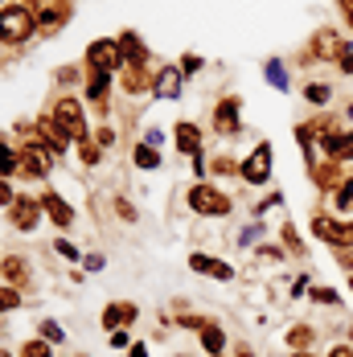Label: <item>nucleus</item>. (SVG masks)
I'll list each match as a JSON object with an SVG mask.
<instances>
[{
    "label": "nucleus",
    "instance_id": "f8f14e48",
    "mask_svg": "<svg viewBox=\"0 0 353 357\" xmlns=\"http://www.w3.org/2000/svg\"><path fill=\"white\" fill-rule=\"evenodd\" d=\"M8 214H13V226H17V230H37L41 206L29 202V197H21V202H13V206H8Z\"/></svg>",
    "mask_w": 353,
    "mask_h": 357
},
{
    "label": "nucleus",
    "instance_id": "3c124183",
    "mask_svg": "<svg viewBox=\"0 0 353 357\" xmlns=\"http://www.w3.org/2000/svg\"><path fill=\"white\" fill-rule=\"evenodd\" d=\"M350 119H353V107H350Z\"/></svg>",
    "mask_w": 353,
    "mask_h": 357
},
{
    "label": "nucleus",
    "instance_id": "a19ab883",
    "mask_svg": "<svg viewBox=\"0 0 353 357\" xmlns=\"http://www.w3.org/2000/svg\"><path fill=\"white\" fill-rule=\"evenodd\" d=\"M259 259H283L280 247H259Z\"/></svg>",
    "mask_w": 353,
    "mask_h": 357
},
{
    "label": "nucleus",
    "instance_id": "6ab92c4d",
    "mask_svg": "<svg viewBox=\"0 0 353 357\" xmlns=\"http://www.w3.org/2000/svg\"><path fill=\"white\" fill-rule=\"evenodd\" d=\"M119 50H123V62H128V66H144V58H148L136 33H123V37H119Z\"/></svg>",
    "mask_w": 353,
    "mask_h": 357
},
{
    "label": "nucleus",
    "instance_id": "f3484780",
    "mask_svg": "<svg viewBox=\"0 0 353 357\" xmlns=\"http://www.w3.org/2000/svg\"><path fill=\"white\" fill-rule=\"evenodd\" d=\"M176 148L189 152V156H202V136L193 123H176Z\"/></svg>",
    "mask_w": 353,
    "mask_h": 357
},
{
    "label": "nucleus",
    "instance_id": "5701e85b",
    "mask_svg": "<svg viewBox=\"0 0 353 357\" xmlns=\"http://www.w3.org/2000/svg\"><path fill=\"white\" fill-rule=\"evenodd\" d=\"M107 86H111V74H103V70L91 74V99H95V103H103L107 99Z\"/></svg>",
    "mask_w": 353,
    "mask_h": 357
},
{
    "label": "nucleus",
    "instance_id": "0eeeda50",
    "mask_svg": "<svg viewBox=\"0 0 353 357\" xmlns=\"http://www.w3.org/2000/svg\"><path fill=\"white\" fill-rule=\"evenodd\" d=\"M313 50H317V62H341V54H345L350 45L341 41V33H333V29H320V33L313 37Z\"/></svg>",
    "mask_w": 353,
    "mask_h": 357
},
{
    "label": "nucleus",
    "instance_id": "49530a36",
    "mask_svg": "<svg viewBox=\"0 0 353 357\" xmlns=\"http://www.w3.org/2000/svg\"><path fill=\"white\" fill-rule=\"evenodd\" d=\"M292 357H317V354H308V349H296V354H292Z\"/></svg>",
    "mask_w": 353,
    "mask_h": 357
},
{
    "label": "nucleus",
    "instance_id": "20e7f679",
    "mask_svg": "<svg viewBox=\"0 0 353 357\" xmlns=\"http://www.w3.org/2000/svg\"><path fill=\"white\" fill-rule=\"evenodd\" d=\"M87 62H91V70H119L123 66V50H119V41H111V37H103V41H91L87 45Z\"/></svg>",
    "mask_w": 353,
    "mask_h": 357
},
{
    "label": "nucleus",
    "instance_id": "72a5a7b5",
    "mask_svg": "<svg viewBox=\"0 0 353 357\" xmlns=\"http://www.w3.org/2000/svg\"><path fill=\"white\" fill-rule=\"evenodd\" d=\"M41 341H54V345H58V341H62V328H58L54 321H45L41 324Z\"/></svg>",
    "mask_w": 353,
    "mask_h": 357
},
{
    "label": "nucleus",
    "instance_id": "e433bc0d",
    "mask_svg": "<svg viewBox=\"0 0 353 357\" xmlns=\"http://www.w3.org/2000/svg\"><path fill=\"white\" fill-rule=\"evenodd\" d=\"M337 263H341V271L353 275V250H337Z\"/></svg>",
    "mask_w": 353,
    "mask_h": 357
},
{
    "label": "nucleus",
    "instance_id": "473e14b6",
    "mask_svg": "<svg viewBox=\"0 0 353 357\" xmlns=\"http://www.w3.org/2000/svg\"><path fill=\"white\" fill-rule=\"evenodd\" d=\"M78 152H82V160H87V165H99V144L82 140V148H78Z\"/></svg>",
    "mask_w": 353,
    "mask_h": 357
},
{
    "label": "nucleus",
    "instance_id": "bb28decb",
    "mask_svg": "<svg viewBox=\"0 0 353 357\" xmlns=\"http://www.w3.org/2000/svg\"><path fill=\"white\" fill-rule=\"evenodd\" d=\"M17 169H21V156H17V152H8V148L0 144V173L8 177V173H17Z\"/></svg>",
    "mask_w": 353,
    "mask_h": 357
},
{
    "label": "nucleus",
    "instance_id": "7c9ffc66",
    "mask_svg": "<svg viewBox=\"0 0 353 357\" xmlns=\"http://www.w3.org/2000/svg\"><path fill=\"white\" fill-rule=\"evenodd\" d=\"M123 82H128V91H144V86H152V82L144 78V70H140V66H132V70H128V78H123Z\"/></svg>",
    "mask_w": 353,
    "mask_h": 357
},
{
    "label": "nucleus",
    "instance_id": "09e8293b",
    "mask_svg": "<svg viewBox=\"0 0 353 357\" xmlns=\"http://www.w3.org/2000/svg\"><path fill=\"white\" fill-rule=\"evenodd\" d=\"M345 17H350V29H353V8H350V13H345Z\"/></svg>",
    "mask_w": 353,
    "mask_h": 357
},
{
    "label": "nucleus",
    "instance_id": "a878e982",
    "mask_svg": "<svg viewBox=\"0 0 353 357\" xmlns=\"http://www.w3.org/2000/svg\"><path fill=\"white\" fill-rule=\"evenodd\" d=\"M136 165H140V169H156V165H160V156H156L152 144H140V148H136Z\"/></svg>",
    "mask_w": 353,
    "mask_h": 357
},
{
    "label": "nucleus",
    "instance_id": "603ef678",
    "mask_svg": "<svg viewBox=\"0 0 353 357\" xmlns=\"http://www.w3.org/2000/svg\"><path fill=\"white\" fill-rule=\"evenodd\" d=\"M350 337H353V328H350Z\"/></svg>",
    "mask_w": 353,
    "mask_h": 357
},
{
    "label": "nucleus",
    "instance_id": "4be33fe9",
    "mask_svg": "<svg viewBox=\"0 0 353 357\" xmlns=\"http://www.w3.org/2000/svg\"><path fill=\"white\" fill-rule=\"evenodd\" d=\"M263 78H267V82H271L276 91H287V70H283V66L276 62V58H271V62L263 66Z\"/></svg>",
    "mask_w": 353,
    "mask_h": 357
},
{
    "label": "nucleus",
    "instance_id": "79ce46f5",
    "mask_svg": "<svg viewBox=\"0 0 353 357\" xmlns=\"http://www.w3.org/2000/svg\"><path fill=\"white\" fill-rule=\"evenodd\" d=\"M337 66H341L345 74H353V50H345V54H341V62H337Z\"/></svg>",
    "mask_w": 353,
    "mask_h": 357
},
{
    "label": "nucleus",
    "instance_id": "dca6fc26",
    "mask_svg": "<svg viewBox=\"0 0 353 357\" xmlns=\"http://www.w3.org/2000/svg\"><path fill=\"white\" fill-rule=\"evenodd\" d=\"M136 321V308L132 304H107V312H103V324L115 333V328H123V324H132Z\"/></svg>",
    "mask_w": 353,
    "mask_h": 357
},
{
    "label": "nucleus",
    "instance_id": "ddd939ff",
    "mask_svg": "<svg viewBox=\"0 0 353 357\" xmlns=\"http://www.w3.org/2000/svg\"><path fill=\"white\" fill-rule=\"evenodd\" d=\"M152 95L160 99H176L181 95V66H165V70L152 78Z\"/></svg>",
    "mask_w": 353,
    "mask_h": 357
},
{
    "label": "nucleus",
    "instance_id": "c756f323",
    "mask_svg": "<svg viewBox=\"0 0 353 357\" xmlns=\"http://www.w3.org/2000/svg\"><path fill=\"white\" fill-rule=\"evenodd\" d=\"M17 304H21V291H17V287H4V291H0V312H13Z\"/></svg>",
    "mask_w": 353,
    "mask_h": 357
},
{
    "label": "nucleus",
    "instance_id": "de8ad7c7",
    "mask_svg": "<svg viewBox=\"0 0 353 357\" xmlns=\"http://www.w3.org/2000/svg\"><path fill=\"white\" fill-rule=\"evenodd\" d=\"M239 357H255V354H250V349H239Z\"/></svg>",
    "mask_w": 353,
    "mask_h": 357
},
{
    "label": "nucleus",
    "instance_id": "8fccbe9b",
    "mask_svg": "<svg viewBox=\"0 0 353 357\" xmlns=\"http://www.w3.org/2000/svg\"><path fill=\"white\" fill-rule=\"evenodd\" d=\"M350 291H353V275H350Z\"/></svg>",
    "mask_w": 353,
    "mask_h": 357
},
{
    "label": "nucleus",
    "instance_id": "4c0bfd02",
    "mask_svg": "<svg viewBox=\"0 0 353 357\" xmlns=\"http://www.w3.org/2000/svg\"><path fill=\"white\" fill-rule=\"evenodd\" d=\"M283 243H287V247L296 250V255H300V250H304V247H300V238H296V234H292V226H283Z\"/></svg>",
    "mask_w": 353,
    "mask_h": 357
},
{
    "label": "nucleus",
    "instance_id": "c85d7f7f",
    "mask_svg": "<svg viewBox=\"0 0 353 357\" xmlns=\"http://www.w3.org/2000/svg\"><path fill=\"white\" fill-rule=\"evenodd\" d=\"M308 296H313V300H317V304H329V308H337V304H341V296H337V291H333V287H313V291H308Z\"/></svg>",
    "mask_w": 353,
    "mask_h": 357
},
{
    "label": "nucleus",
    "instance_id": "a18cd8bd",
    "mask_svg": "<svg viewBox=\"0 0 353 357\" xmlns=\"http://www.w3.org/2000/svg\"><path fill=\"white\" fill-rule=\"evenodd\" d=\"M132 357H148V345H132Z\"/></svg>",
    "mask_w": 353,
    "mask_h": 357
},
{
    "label": "nucleus",
    "instance_id": "39448f33",
    "mask_svg": "<svg viewBox=\"0 0 353 357\" xmlns=\"http://www.w3.org/2000/svg\"><path fill=\"white\" fill-rule=\"evenodd\" d=\"M239 173H243V177H247L250 185H263V181L271 177V144H267V140L259 144V148L250 152L247 160L239 165Z\"/></svg>",
    "mask_w": 353,
    "mask_h": 357
},
{
    "label": "nucleus",
    "instance_id": "cd10ccee",
    "mask_svg": "<svg viewBox=\"0 0 353 357\" xmlns=\"http://www.w3.org/2000/svg\"><path fill=\"white\" fill-rule=\"evenodd\" d=\"M337 210H341V214H353V181H345V185L337 189Z\"/></svg>",
    "mask_w": 353,
    "mask_h": 357
},
{
    "label": "nucleus",
    "instance_id": "ea45409f",
    "mask_svg": "<svg viewBox=\"0 0 353 357\" xmlns=\"http://www.w3.org/2000/svg\"><path fill=\"white\" fill-rule=\"evenodd\" d=\"M111 345H115V349H123V345H128V333H123V328H115V333H111Z\"/></svg>",
    "mask_w": 353,
    "mask_h": 357
},
{
    "label": "nucleus",
    "instance_id": "6e6552de",
    "mask_svg": "<svg viewBox=\"0 0 353 357\" xmlns=\"http://www.w3.org/2000/svg\"><path fill=\"white\" fill-rule=\"evenodd\" d=\"M320 148L329 160H353V132H320Z\"/></svg>",
    "mask_w": 353,
    "mask_h": 357
},
{
    "label": "nucleus",
    "instance_id": "412c9836",
    "mask_svg": "<svg viewBox=\"0 0 353 357\" xmlns=\"http://www.w3.org/2000/svg\"><path fill=\"white\" fill-rule=\"evenodd\" d=\"M304 99H308L313 107H324V103L333 99V86H329V82H308V86H304Z\"/></svg>",
    "mask_w": 353,
    "mask_h": 357
},
{
    "label": "nucleus",
    "instance_id": "2eb2a0df",
    "mask_svg": "<svg viewBox=\"0 0 353 357\" xmlns=\"http://www.w3.org/2000/svg\"><path fill=\"white\" fill-rule=\"evenodd\" d=\"M189 267L202 271V275H213V280H230V275H234L226 263H213L210 255H189Z\"/></svg>",
    "mask_w": 353,
    "mask_h": 357
},
{
    "label": "nucleus",
    "instance_id": "f03ea898",
    "mask_svg": "<svg viewBox=\"0 0 353 357\" xmlns=\"http://www.w3.org/2000/svg\"><path fill=\"white\" fill-rule=\"evenodd\" d=\"M29 33H33V13H29L25 4H8V8L0 13V37H8V41H25Z\"/></svg>",
    "mask_w": 353,
    "mask_h": 357
},
{
    "label": "nucleus",
    "instance_id": "58836bf2",
    "mask_svg": "<svg viewBox=\"0 0 353 357\" xmlns=\"http://www.w3.org/2000/svg\"><path fill=\"white\" fill-rule=\"evenodd\" d=\"M234 169H239V165H230L226 156H218V160H213V173H234Z\"/></svg>",
    "mask_w": 353,
    "mask_h": 357
},
{
    "label": "nucleus",
    "instance_id": "1a4fd4ad",
    "mask_svg": "<svg viewBox=\"0 0 353 357\" xmlns=\"http://www.w3.org/2000/svg\"><path fill=\"white\" fill-rule=\"evenodd\" d=\"M313 181H317V189H324V193H337L345 185L341 160H320V165H313Z\"/></svg>",
    "mask_w": 353,
    "mask_h": 357
},
{
    "label": "nucleus",
    "instance_id": "a211bd4d",
    "mask_svg": "<svg viewBox=\"0 0 353 357\" xmlns=\"http://www.w3.org/2000/svg\"><path fill=\"white\" fill-rule=\"evenodd\" d=\"M37 128H41V136H45V140L54 144V152H62V148L70 144V132H66V128H62L58 119H41Z\"/></svg>",
    "mask_w": 353,
    "mask_h": 357
},
{
    "label": "nucleus",
    "instance_id": "9d476101",
    "mask_svg": "<svg viewBox=\"0 0 353 357\" xmlns=\"http://www.w3.org/2000/svg\"><path fill=\"white\" fill-rule=\"evenodd\" d=\"M213 128L218 132H226V136H234L243 123H239V99L230 95V99H222L218 107H213Z\"/></svg>",
    "mask_w": 353,
    "mask_h": 357
},
{
    "label": "nucleus",
    "instance_id": "4468645a",
    "mask_svg": "<svg viewBox=\"0 0 353 357\" xmlns=\"http://www.w3.org/2000/svg\"><path fill=\"white\" fill-rule=\"evenodd\" d=\"M41 210L54 218L58 226H70V222H74V210L62 202V197H58V193H45V197H41Z\"/></svg>",
    "mask_w": 353,
    "mask_h": 357
},
{
    "label": "nucleus",
    "instance_id": "b1692460",
    "mask_svg": "<svg viewBox=\"0 0 353 357\" xmlns=\"http://www.w3.org/2000/svg\"><path fill=\"white\" fill-rule=\"evenodd\" d=\"M4 275H8L13 284H25V280H29V267H25L21 259H4Z\"/></svg>",
    "mask_w": 353,
    "mask_h": 357
},
{
    "label": "nucleus",
    "instance_id": "f704fd0d",
    "mask_svg": "<svg viewBox=\"0 0 353 357\" xmlns=\"http://www.w3.org/2000/svg\"><path fill=\"white\" fill-rule=\"evenodd\" d=\"M54 250H58L62 259H78V250H74V243H66V238H58V243H54Z\"/></svg>",
    "mask_w": 353,
    "mask_h": 357
},
{
    "label": "nucleus",
    "instance_id": "c03bdc74",
    "mask_svg": "<svg viewBox=\"0 0 353 357\" xmlns=\"http://www.w3.org/2000/svg\"><path fill=\"white\" fill-rule=\"evenodd\" d=\"M329 357H353V345H337V349H333Z\"/></svg>",
    "mask_w": 353,
    "mask_h": 357
},
{
    "label": "nucleus",
    "instance_id": "2f4dec72",
    "mask_svg": "<svg viewBox=\"0 0 353 357\" xmlns=\"http://www.w3.org/2000/svg\"><path fill=\"white\" fill-rule=\"evenodd\" d=\"M21 357H50V345L45 341H29V345H21Z\"/></svg>",
    "mask_w": 353,
    "mask_h": 357
},
{
    "label": "nucleus",
    "instance_id": "37998d69",
    "mask_svg": "<svg viewBox=\"0 0 353 357\" xmlns=\"http://www.w3.org/2000/svg\"><path fill=\"white\" fill-rule=\"evenodd\" d=\"M0 206H13V189H8L4 181H0Z\"/></svg>",
    "mask_w": 353,
    "mask_h": 357
},
{
    "label": "nucleus",
    "instance_id": "c9c22d12",
    "mask_svg": "<svg viewBox=\"0 0 353 357\" xmlns=\"http://www.w3.org/2000/svg\"><path fill=\"white\" fill-rule=\"evenodd\" d=\"M197 66H202V58H197V54H189V58H181V74H193Z\"/></svg>",
    "mask_w": 353,
    "mask_h": 357
},
{
    "label": "nucleus",
    "instance_id": "9b49d317",
    "mask_svg": "<svg viewBox=\"0 0 353 357\" xmlns=\"http://www.w3.org/2000/svg\"><path fill=\"white\" fill-rule=\"evenodd\" d=\"M21 173H25V177H45V173H50V152L37 148V144L21 148Z\"/></svg>",
    "mask_w": 353,
    "mask_h": 357
},
{
    "label": "nucleus",
    "instance_id": "f257e3e1",
    "mask_svg": "<svg viewBox=\"0 0 353 357\" xmlns=\"http://www.w3.org/2000/svg\"><path fill=\"white\" fill-rule=\"evenodd\" d=\"M313 234H317V238H324L329 247H337V250H353V222L313 214Z\"/></svg>",
    "mask_w": 353,
    "mask_h": 357
},
{
    "label": "nucleus",
    "instance_id": "393cba45",
    "mask_svg": "<svg viewBox=\"0 0 353 357\" xmlns=\"http://www.w3.org/2000/svg\"><path fill=\"white\" fill-rule=\"evenodd\" d=\"M308 341H313V328H308V324H296V328H287V345H292V349H304Z\"/></svg>",
    "mask_w": 353,
    "mask_h": 357
},
{
    "label": "nucleus",
    "instance_id": "423d86ee",
    "mask_svg": "<svg viewBox=\"0 0 353 357\" xmlns=\"http://www.w3.org/2000/svg\"><path fill=\"white\" fill-rule=\"evenodd\" d=\"M54 119L70 132V136H78V140H87V123H82V107H78V99H58L54 103Z\"/></svg>",
    "mask_w": 353,
    "mask_h": 357
},
{
    "label": "nucleus",
    "instance_id": "7ed1b4c3",
    "mask_svg": "<svg viewBox=\"0 0 353 357\" xmlns=\"http://www.w3.org/2000/svg\"><path fill=\"white\" fill-rule=\"evenodd\" d=\"M189 206H193L197 214H210V218L230 214V197H226L222 189H213V185H193V189H189Z\"/></svg>",
    "mask_w": 353,
    "mask_h": 357
},
{
    "label": "nucleus",
    "instance_id": "aec40b11",
    "mask_svg": "<svg viewBox=\"0 0 353 357\" xmlns=\"http://www.w3.org/2000/svg\"><path fill=\"white\" fill-rule=\"evenodd\" d=\"M202 345H206V354H222V345H226V333L218 328L213 321H206V328H202Z\"/></svg>",
    "mask_w": 353,
    "mask_h": 357
}]
</instances>
